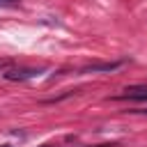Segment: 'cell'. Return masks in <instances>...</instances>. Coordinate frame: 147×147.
<instances>
[{
	"label": "cell",
	"mask_w": 147,
	"mask_h": 147,
	"mask_svg": "<svg viewBox=\"0 0 147 147\" xmlns=\"http://www.w3.org/2000/svg\"><path fill=\"white\" fill-rule=\"evenodd\" d=\"M39 74H41L39 69H9V71L2 74V78H7V80H30Z\"/></svg>",
	"instance_id": "6da1fadb"
},
{
	"label": "cell",
	"mask_w": 147,
	"mask_h": 147,
	"mask_svg": "<svg viewBox=\"0 0 147 147\" xmlns=\"http://www.w3.org/2000/svg\"><path fill=\"white\" fill-rule=\"evenodd\" d=\"M115 99H133V101H147V87H126L124 94Z\"/></svg>",
	"instance_id": "7a4b0ae2"
},
{
	"label": "cell",
	"mask_w": 147,
	"mask_h": 147,
	"mask_svg": "<svg viewBox=\"0 0 147 147\" xmlns=\"http://www.w3.org/2000/svg\"><path fill=\"white\" fill-rule=\"evenodd\" d=\"M119 64H122V62H110V64H94V67H85V69H80V74H94V71H115V69H119Z\"/></svg>",
	"instance_id": "3957f363"
},
{
	"label": "cell",
	"mask_w": 147,
	"mask_h": 147,
	"mask_svg": "<svg viewBox=\"0 0 147 147\" xmlns=\"http://www.w3.org/2000/svg\"><path fill=\"white\" fill-rule=\"evenodd\" d=\"M18 0H0V7H9V5H16Z\"/></svg>",
	"instance_id": "277c9868"
},
{
	"label": "cell",
	"mask_w": 147,
	"mask_h": 147,
	"mask_svg": "<svg viewBox=\"0 0 147 147\" xmlns=\"http://www.w3.org/2000/svg\"><path fill=\"white\" fill-rule=\"evenodd\" d=\"M94 147H113V145H94Z\"/></svg>",
	"instance_id": "5b68a950"
},
{
	"label": "cell",
	"mask_w": 147,
	"mask_h": 147,
	"mask_svg": "<svg viewBox=\"0 0 147 147\" xmlns=\"http://www.w3.org/2000/svg\"><path fill=\"white\" fill-rule=\"evenodd\" d=\"M2 147H11V145H2Z\"/></svg>",
	"instance_id": "8992f818"
}]
</instances>
